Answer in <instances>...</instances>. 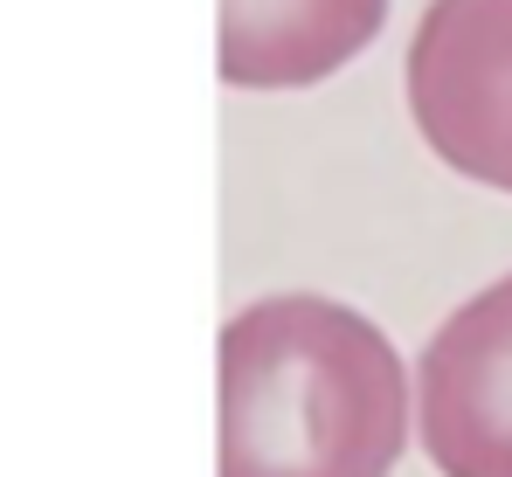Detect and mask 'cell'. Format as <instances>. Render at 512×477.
<instances>
[{
  "label": "cell",
  "instance_id": "cell-1",
  "mask_svg": "<svg viewBox=\"0 0 512 477\" xmlns=\"http://www.w3.org/2000/svg\"><path fill=\"white\" fill-rule=\"evenodd\" d=\"M409 374L353 305L284 291L222 332V477H395Z\"/></svg>",
  "mask_w": 512,
  "mask_h": 477
},
{
  "label": "cell",
  "instance_id": "cell-2",
  "mask_svg": "<svg viewBox=\"0 0 512 477\" xmlns=\"http://www.w3.org/2000/svg\"><path fill=\"white\" fill-rule=\"evenodd\" d=\"M409 111L450 173L512 194V0H429L409 42Z\"/></svg>",
  "mask_w": 512,
  "mask_h": 477
},
{
  "label": "cell",
  "instance_id": "cell-3",
  "mask_svg": "<svg viewBox=\"0 0 512 477\" xmlns=\"http://www.w3.org/2000/svg\"><path fill=\"white\" fill-rule=\"evenodd\" d=\"M416 429L436 477H512V277L429 332L416 360Z\"/></svg>",
  "mask_w": 512,
  "mask_h": 477
},
{
  "label": "cell",
  "instance_id": "cell-4",
  "mask_svg": "<svg viewBox=\"0 0 512 477\" xmlns=\"http://www.w3.org/2000/svg\"><path fill=\"white\" fill-rule=\"evenodd\" d=\"M388 21V0H222V83L305 90L346 70Z\"/></svg>",
  "mask_w": 512,
  "mask_h": 477
}]
</instances>
